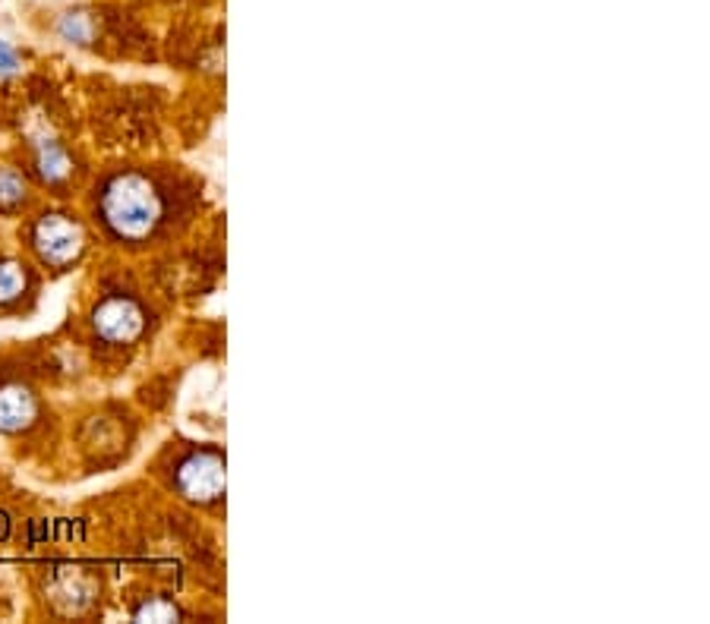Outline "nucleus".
Masks as SVG:
<instances>
[{"label": "nucleus", "instance_id": "obj_11", "mask_svg": "<svg viewBox=\"0 0 710 624\" xmlns=\"http://www.w3.org/2000/svg\"><path fill=\"white\" fill-rule=\"evenodd\" d=\"M60 36L67 41H77V44H86L89 36H92V22L86 13H67L60 20Z\"/></svg>", "mask_w": 710, "mask_h": 624}, {"label": "nucleus", "instance_id": "obj_8", "mask_svg": "<svg viewBox=\"0 0 710 624\" xmlns=\"http://www.w3.org/2000/svg\"><path fill=\"white\" fill-rule=\"evenodd\" d=\"M29 284V274L20 262H0V306L20 300Z\"/></svg>", "mask_w": 710, "mask_h": 624}, {"label": "nucleus", "instance_id": "obj_7", "mask_svg": "<svg viewBox=\"0 0 710 624\" xmlns=\"http://www.w3.org/2000/svg\"><path fill=\"white\" fill-rule=\"evenodd\" d=\"M29 195V187H26V177L13 168H0V212H13L20 209Z\"/></svg>", "mask_w": 710, "mask_h": 624}, {"label": "nucleus", "instance_id": "obj_4", "mask_svg": "<svg viewBox=\"0 0 710 624\" xmlns=\"http://www.w3.org/2000/svg\"><path fill=\"white\" fill-rule=\"evenodd\" d=\"M92 325H96V332L104 341H111V344H130V341H137L139 334L146 332V312L130 296H108V300H101L99 306H96Z\"/></svg>", "mask_w": 710, "mask_h": 624}, {"label": "nucleus", "instance_id": "obj_3", "mask_svg": "<svg viewBox=\"0 0 710 624\" xmlns=\"http://www.w3.org/2000/svg\"><path fill=\"white\" fill-rule=\"evenodd\" d=\"M32 246H36L41 262H48V265H70L82 253L86 234H82L79 221L54 212V215H41L36 231H32Z\"/></svg>", "mask_w": 710, "mask_h": 624}, {"label": "nucleus", "instance_id": "obj_1", "mask_svg": "<svg viewBox=\"0 0 710 624\" xmlns=\"http://www.w3.org/2000/svg\"><path fill=\"white\" fill-rule=\"evenodd\" d=\"M104 228L120 243H146L168 221V195L156 177L123 171L104 183L99 199Z\"/></svg>", "mask_w": 710, "mask_h": 624}, {"label": "nucleus", "instance_id": "obj_10", "mask_svg": "<svg viewBox=\"0 0 710 624\" xmlns=\"http://www.w3.org/2000/svg\"><path fill=\"white\" fill-rule=\"evenodd\" d=\"M137 618L139 622H174V618H180V612L174 603H168L161 596H152L149 603L139 605Z\"/></svg>", "mask_w": 710, "mask_h": 624}, {"label": "nucleus", "instance_id": "obj_6", "mask_svg": "<svg viewBox=\"0 0 710 624\" xmlns=\"http://www.w3.org/2000/svg\"><path fill=\"white\" fill-rule=\"evenodd\" d=\"M36 164H39V174L48 180V183H60L70 177V155L60 149L58 142H41L39 155H36Z\"/></svg>", "mask_w": 710, "mask_h": 624}, {"label": "nucleus", "instance_id": "obj_2", "mask_svg": "<svg viewBox=\"0 0 710 624\" xmlns=\"http://www.w3.org/2000/svg\"><path fill=\"white\" fill-rule=\"evenodd\" d=\"M180 495L197 505H216L224 492V457L216 449H202L187 454L174 473Z\"/></svg>", "mask_w": 710, "mask_h": 624}, {"label": "nucleus", "instance_id": "obj_9", "mask_svg": "<svg viewBox=\"0 0 710 624\" xmlns=\"http://www.w3.org/2000/svg\"><path fill=\"white\" fill-rule=\"evenodd\" d=\"M54 593H58V600H67V605H70L73 612H79L82 605L92 600V590H89V584H86L79 574L73 577V581H70V577H63V581L54 586Z\"/></svg>", "mask_w": 710, "mask_h": 624}, {"label": "nucleus", "instance_id": "obj_5", "mask_svg": "<svg viewBox=\"0 0 710 624\" xmlns=\"http://www.w3.org/2000/svg\"><path fill=\"white\" fill-rule=\"evenodd\" d=\"M36 420V397L22 385L0 389V432H20Z\"/></svg>", "mask_w": 710, "mask_h": 624}, {"label": "nucleus", "instance_id": "obj_12", "mask_svg": "<svg viewBox=\"0 0 710 624\" xmlns=\"http://www.w3.org/2000/svg\"><path fill=\"white\" fill-rule=\"evenodd\" d=\"M17 67H20V60H17V51L7 44V41H0V79L10 77V73H17Z\"/></svg>", "mask_w": 710, "mask_h": 624}]
</instances>
